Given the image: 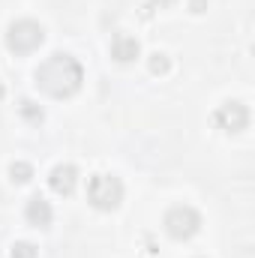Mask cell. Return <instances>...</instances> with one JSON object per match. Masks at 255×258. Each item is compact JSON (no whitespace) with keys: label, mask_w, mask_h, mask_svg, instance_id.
<instances>
[{"label":"cell","mask_w":255,"mask_h":258,"mask_svg":"<svg viewBox=\"0 0 255 258\" xmlns=\"http://www.w3.org/2000/svg\"><path fill=\"white\" fill-rule=\"evenodd\" d=\"M24 216H27V222H30L33 228H48V225H51V207H48V201H42L39 195L27 201Z\"/></svg>","instance_id":"obj_8"},{"label":"cell","mask_w":255,"mask_h":258,"mask_svg":"<svg viewBox=\"0 0 255 258\" xmlns=\"http://www.w3.org/2000/svg\"><path fill=\"white\" fill-rule=\"evenodd\" d=\"M150 3H153V6H171L174 0H150Z\"/></svg>","instance_id":"obj_14"},{"label":"cell","mask_w":255,"mask_h":258,"mask_svg":"<svg viewBox=\"0 0 255 258\" xmlns=\"http://www.w3.org/2000/svg\"><path fill=\"white\" fill-rule=\"evenodd\" d=\"M3 93H6V90H3V87H0V99H3Z\"/></svg>","instance_id":"obj_15"},{"label":"cell","mask_w":255,"mask_h":258,"mask_svg":"<svg viewBox=\"0 0 255 258\" xmlns=\"http://www.w3.org/2000/svg\"><path fill=\"white\" fill-rule=\"evenodd\" d=\"M165 231H168V237H174V240H189L198 234V228H201V216H198V210L195 207H186V204H177V207H171L168 213H165Z\"/></svg>","instance_id":"obj_4"},{"label":"cell","mask_w":255,"mask_h":258,"mask_svg":"<svg viewBox=\"0 0 255 258\" xmlns=\"http://www.w3.org/2000/svg\"><path fill=\"white\" fill-rule=\"evenodd\" d=\"M138 39L135 36H126V33H117L114 39H111V57L117 60V63H132L135 57H138Z\"/></svg>","instance_id":"obj_7"},{"label":"cell","mask_w":255,"mask_h":258,"mask_svg":"<svg viewBox=\"0 0 255 258\" xmlns=\"http://www.w3.org/2000/svg\"><path fill=\"white\" fill-rule=\"evenodd\" d=\"M12 258H36V246L21 240V243H15V246H12Z\"/></svg>","instance_id":"obj_12"},{"label":"cell","mask_w":255,"mask_h":258,"mask_svg":"<svg viewBox=\"0 0 255 258\" xmlns=\"http://www.w3.org/2000/svg\"><path fill=\"white\" fill-rule=\"evenodd\" d=\"M147 66H150V72H153V75H165L171 63H168V57H165V54H159V51H156V54H150Z\"/></svg>","instance_id":"obj_10"},{"label":"cell","mask_w":255,"mask_h":258,"mask_svg":"<svg viewBox=\"0 0 255 258\" xmlns=\"http://www.w3.org/2000/svg\"><path fill=\"white\" fill-rule=\"evenodd\" d=\"M21 114H24L30 123H39V120H42V108H36L30 99H24V102H21Z\"/></svg>","instance_id":"obj_11"},{"label":"cell","mask_w":255,"mask_h":258,"mask_svg":"<svg viewBox=\"0 0 255 258\" xmlns=\"http://www.w3.org/2000/svg\"><path fill=\"white\" fill-rule=\"evenodd\" d=\"M42 39H45L42 24H36V21H30V18L12 21L9 30H6V45H9V51H15V54H30V51H36V48L42 45Z\"/></svg>","instance_id":"obj_3"},{"label":"cell","mask_w":255,"mask_h":258,"mask_svg":"<svg viewBox=\"0 0 255 258\" xmlns=\"http://www.w3.org/2000/svg\"><path fill=\"white\" fill-rule=\"evenodd\" d=\"M84 81V72H81V63L72 57V54H51L45 63H39L36 69V84L39 90H45L48 96L54 99H66L72 93H78Z\"/></svg>","instance_id":"obj_1"},{"label":"cell","mask_w":255,"mask_h":258,"mask_svg":"<svg viewBox=\"0 0 255 258\" xmlns=\"http://www.w3.org/2000/svg\"><path fill=\"white\" fill-rule=\"evenodd\" d=\"M75 183H78V168L75 165H54L51 174H48V186L57 195H72Z\"/></svg>","instance_id":"obj_6"},{"label":"cell","mask_w":255,"mask_h":258,"mask_svg":"<svg viewBox=\"0 0 255 258\" xmlns=\"http://www.w3.org/2000/svg\"><path fill=\"white\" fill-rule=\"evenodd\" d=\"M189 9L198 15V12H204L207 9V0H189Z\"/></svg>","instance_id":"obj_13"},{"label":"cell","mask_w":255,"mask_h":258,"mask_svg":"<svg viewBox=\"0 0 255 258\" xmlns=\"http://www.w3.org/2000/svg\"><path fill=\"white\" fill-rule=\"evenodd\" d=\"M213 117H216V123L225 129V132H240V129H246V123H249V111H246L243 102H222Z\"/></svg>","instance_id":"obj_5"},{"label":"cell","mask_w":255,"mask_h":258,"mask_svg":"<svg viewBox=\"0 0 255 258\" xmlns=\"http://www.w3.org/2000/svg\"><path fill=\"white\" fill-rule=\"evenodd\" d=\"M9 177H12V183H30L33 168H30L27 162H12V165H9Z\"/></svg>","instance_id":"obj_9"},{"label":"cell","mask_w":255,"mask_h":258,"mask_svg":"<svg viewBox=\"0 0 255 258\" xmlns=\"http://www.w3.org/2000/svg\"><path fill=\"white\" fill-rule=\"evenodd\" d=\"M87 201L96 210H114L123 201V183L114 174H93L87 183Z\"/></svg>","instance_id":"obj_2"}]
</instances>
